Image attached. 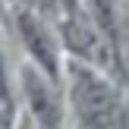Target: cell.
I'll return each instance as SVG.
<instances>
[{"mask_svg":"<svg viewBox=\"0 0 129 129\" xmlns=\"http://www.w3.org/2000/svg\"><path fill=\"white\" fill-rule=\"evenodd\" d=\"M73 101H76V113L82 117V123L88 129H120L123 126V104H120L117 91L88 69L73 73Z\"/></svg>","mask_w":129,"mask_h":129,"instance_id":"cell-1","label":"cell"}]
</instances>
